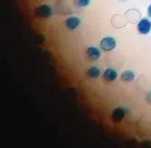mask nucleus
<instances>
[{"instance_id":"obj_12","label":"nucleus","mask_w":151,"mask_h":148,"mask_svg":"<svg viewBox=\"0 0 151 148\" xmlns=\"http://www.w3.org/2000/svg\"><path fill=\"white\" fill-rule=\"evenodd\" d=\"M120 1H126V0H120Z\"/></svg>"},{"instance_id":"obj_10","label":"nucleus","mask_w":151,"mask_h":148,"mask_svg":"<svg viewBox=\"0 0 151 148\" xmlns=\"http://www.w3.org/2000/svg\"><path fill=\"white\" fill-rule=\"evenodd\" d=\"M74 3L78 7H87L91 5V0H74Z\"/></svg>"},{"instance_id":"obj_1","label":"nucleus","mask_w":151,"mask_h":148,"mask_svg":"<svg viewBox=\"0 0 151 148\" xmlns=\"http://www.w3.org/2000/svg\"><path fill=\"white\" fill-rule=\"evenodd\" d=\"M116 46H117V40L111 36L103 37L100 42V47L103 52L113 51L116 48Z\"/></svg>"},{"instance_id":"obj_9","label":"nucleus","mask_w":151,"mask_h":148,"mask_svg":"<svg viewBox=\"0 0 151 148\" xmlns=\"http://www.w3.org/2000/svg\"><path fill=\"white\" fill-rule=\"evenodd\" d=\"M135 77H136L135 73L131 70H126V71L123 72L120 75V78H121L122 81L126 82V83H129V82L134 81Z\"/></svg>"},{"instance_id":"obj_8","label":"nucleus","mask_w":151,"mask_h":148,"mask_svg":"<svg viewBox=\"0 0 151 148\" xmlns=\"http://www.w3.org/2000/svg\"><path fill=\"white\" fill-rule=\"evenodd\" d=\"M101 71L98 66H91L87 69L86 75L91 79H97L101 76Z\"/></svg>"},{"instance_id":"obj_6","label":"nucleus","mask_w":151,"mask_h":148,"mask_svg":"<svg viewBox=\"0 0 151 148\" xmlns=\"http://www.w3.org/2000/svg\"><path fill=\"white\" fill-rule=\"evenodd\" d=\"M128 114V110L127 109H124L122 108V107H118V108H116L112 114H111V119L114 123L116 124H119V122H121V121L124 119V117L127 115Z\"/></svg>"},{"instance_id":"obj_2","label":"nucleus","mask_w":151,"mask_h":148,"mask_svg":"<svg viewBox=\"0 0 151 148\" xmlns=\"http://www.w3.org/2000/svg\"><path fill=\"white\" fill-rule=\"evenodd\" d=\"M137 28L141 35H148L151 32V20L147 17L141 18L138 23Z\"/></svg>"},{"instance_id":"obj_7","label":"nucleus","mask_w":151,"mask_h":148,"mask_svg":"<svg viewBox=\"0 0 151 148\" xmlns=\"http://www.w3.org/2000/svg\"><path fill=\"white\" fill-rule=\"evenodd\" d=\"M118 77H119L118 71L115 68H112V67L106 68L102 75V78L107 82H114L116 79H118Z\"/></svg>"},{"instance_id":"obj_3","label":"nucleus","mask_w":151,"mask_h":148,"mask_svg":"<svg viewBox=\"0 0 151 148\" xmlns=\"http://www.w3.org/2000/svg\"><path fill=\"white\" fill-rule=\"evenodd\" d=\"M101 51L102 50L101 49V47L91 46L86 50V57L90 61H97L101 57Z\"/></svg>"},{"instance_id":"obj_4","label":"nucleus","mask_w":151,"mask_h":148,"mask_svg":"<svg viewBox=\"0 0 151 148\" xmlns=\"http://www.w3.org/2000/svg\"><path fill=\"white\" fill-rule=\"evenodd\" d=\"M35 15L41 18H48L52 15V8L46 4L41 5L36 7L35 9Z\"/></svg>"},{"instance_id":"obj_5","label":"nucleus","mask_w":151,"mask_h":148,"mask_svg":"<svg viewBox=\"0 0 151 148\" xmlns=\"http://www.w3.org/2000/svg\"><path fill=\"white\" fill-rule=\"evenodd\" d=\"M81 20L79 17L72 16L65 20V26L68 30L74 31L77 28H79V26L81 25Z\"/></svg>"},{"instance_id":"obj_11","label":"nucleus","mask_w":151,"mask_h":148,"mask_svg":"<svg viewBox=\"0 0 151 148\" xmlns=\"http://www.w3.org/2000/svg\"><path fill=\"white\" fill-rule=\"evenodd\" d=\"M147 16H148L149 18H151V4L147 7Z\"/></svg>"}]
</instances>
